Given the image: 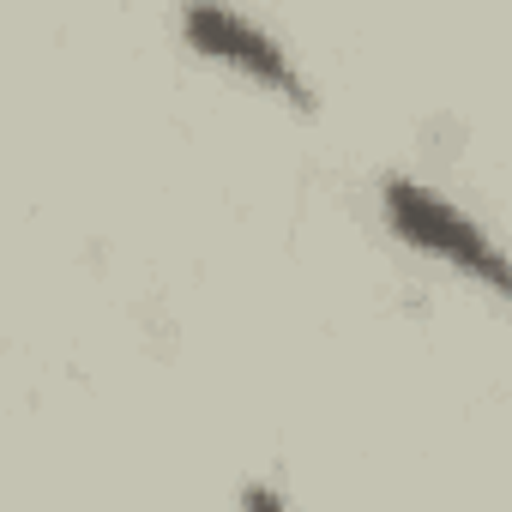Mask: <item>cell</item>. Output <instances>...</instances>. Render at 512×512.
Wrapping results in <instances>:
<instances>
[{"mask_svg": "<svg viewBox=\"0 0 512 512\" xmlns=\"http://www.w3.org/2000/svg\"><path fill=\"white\" fill-rule=\"evenodd\" d=\"M181 37H187V49H199L205 61H217V67L253 79L260 91L284 97L290 109H314V91H308V79L296 73V61L278 49V37H272L266 25H253L247 13L223 7V0H187V7H181Z\"/></svg>", "mask_w": 512, "mask_h": 512, "instance_id": "obj_1", "label": "cell"}, {"mask_svg": "<svg viewBox=\"0 0 512 512\" xmlns=\"http://www.w3.org/2000/svg\"><path fill=\"white\" fill-rule=\"evenodd\" d=\"M380 205H386V223H392V235H398L404 247L428 253V260H440V266H452V272H464V278H482L488 290H506V266H500L494 241H488L458 205H446V199L428 193L422 181H386Z\"/></svg>", "mask_w": 512, "mask_h": 512, "instance_id": "obj_2", "label": "cell"}, {"mask_svg": "<svg viewBox=\"0 0 512 512\" xmlns=\"http://www.w3.org/2000/svg\"><path fill=\"white\" fill-rule=\"evenodd\" d=\"M241 500H247V506H284V494H278V488H247Z\"/></svg>", "mask_w": 512, "mask_h": 512, "instance_id": "obj_3", "label": "cell"}]
</instances>
